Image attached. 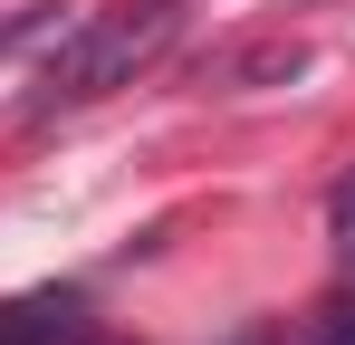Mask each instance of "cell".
<instances>
[{
  "label": "cell",
  "instance_id": "4",
  "mask_svg": "<svg viewBox=\"0 0 355 345\" xmlns=\"http://www.w3.org/2000/svg\"><path fill=\"white\" fill-rule=\"evenodd\" d=\"M327 230H336V259L355 269V172L336 182V202H327Z\"/></svg>",
  "mask_w": 355,
  "mask_h": 345
},
{
  "label": "cell",
  "instance_id": "3",
  "mask_svg": "<svg viewBox=\"0 0 355 345\" xmlns=\"http://www.w3.org/2000/svg\"><path fill=\"white\" fill-rule=\"evenodd\" d=\"M297 345H355V297H327V307H307Z\"/></svg>",
  "mask_w": 355,
  "mask_h": 345
},
{
  "label": "cell",
  "instance_id": "2",
  "mask_svg": "<svg viewBox=\"0 0 355 345\" xmlns=\"http://www.w3.org/2000/svg\"><path fill=\"white\" fill-rule=\"evenodd\" d=\"M87 336V297L77 288H29L0 307V345H77Z\"/></svg>",
  "mask_w": 355,
  "mask_h": 345
},
{
  "label": "cell",
  "instance_id": "1",
  "mask_svg": "<svg viewBox=\"0 0 355 345\" xmlns=\"http://www.w3.org/2000/svg\"><path fill=\"white\" fill-rule=\"evenodd\" d=\"M173 29H182L173 0H144V10H87L58 48H49V67H39V106H87V96H106V87H135L154 57L173 48Z\"/></svg>",
  "mask_w": 355,
  "mask_h": 345
}]
</instances>
